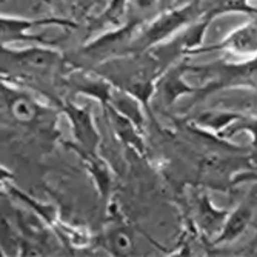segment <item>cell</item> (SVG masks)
I'll return each mask as SVG.
<instances>
[{
    "instance_id": "obj_6",
    "label": "cell",
    "mask_w": 257,
    "mask_h": 257,
    "mask_svg": "<svg viewBox=\"0 0 257 257\" xmlns=\"http://www.w3.org/2000/svg\"><path fill=\"white\" fill-rule=\"evenodd\" d=\"M214 51H226L237 56H257V17H251V20L232 30L220 42L199 46L190 56H199Z\"/></svg>"
},
{
    "instance_id": "obj_1",
    "label": "cell",
    "mask_w": 257,
    "mask_h": 257,
    "mask_svg": "<svg viewBox=\"0 0 257 257\" xmlns=\"http://www.w3.org/2000/svg\"><path fill=\"white\" fill-rule=\"evenodd\" d=\"M66 66L63 54L48 45H30L27 48H11L2 45V79L16 77L22 82L54 80Z\"/></svg>"
},
{
    "instance_id": "obj_4",
    "label": "cell",
    "mask_w": 257,
    "mask_h": 257,
    "mask_svg": "<svg viewBox=\"0 0 257 257\" xmlns=\"http://www.w3.org/2000/svg\"><path fill=\"white\" fill-rule=\"evenodd\" d=\"M62 27V28H76V23L68 19L57 17H43V19H23V17H11L2 14L0 17V31H2V45H13L20 42H31L50 45L42 36L34 34V28L37 27Z\"/></svg>"
},
{
    "instance_id": "obj_3",
    "label": "cell",
    "mask_w": 257,
    "mask_h": 257,
    "mask_svg": "<svg viewBox=\"0 0 257 257\" xmlns=\"http://www.w3.org/2000/svg\"><path fill=\"white\" fill-rule=\"evenodd\" d=\"M188 71L203 82L196 92L203 96L223 88H257V56L240 63L216 62L202 66H188Z\"/></svg>"
},
{
    "instance_id": "obj_14",
    "label": "cell",
    "mask_w": 257,
    "mask_h": 257,
    "mask_svg": "<svg viewBox=\"0 0 257 257\" xmlns=\"http://www.w3.org/2000/svg\"><path fill=\"white\" fill-rule=\"evenodd\" d=\"M229 211L225 209H217L214 203L209 202L208 197H202L199 202V225L208 236H219L225 225Z\"/></svg>"
},
{
    "instance_id": "obj_19",
    "label": "cell",
    "mask_w": 257,
    "mask_h": 257,
    "mask_svg": "<svg viewBox=\"0 0 257 257\" xmlns=\"http://www.w3.org/2000/svg\"><path fill=\"white\" fill-rule=\"evenodd\" d=\"M185 2H188V0H176V5H180V4H185Z\"/></svg>"
},
{
    "instance_id": "obj_16",
    "label": "cell",
    "mask_w": 257,
    "mask_h": 257,
    "mask_svg": "<svg viewBox=\"0 0 257 257\" xmlns=\"http://www.w3.org/2000/svg\"><path fill=\"white\" fill-rule=\"evenodd\" d=\"M128 0H109L105 11L100 16V23H114L123 17Z\"/></svg>"
},
{
    "instance_id": "obj_13",
    "label": "cell",
    "mask_w": 257,
    "mask_h": 257,
    "mask_svg": "<svg viewBox=\"0 0 257 257\" xmlns=\"http://www.w3.org/2000/svg\"><path fill=\"white\" fill-rule=\"evenodd\" d=\"M223 14L257 17V8L251 5V0H203V17L214 20Z\"/></svg>"
},
{
    "instance_id": "obj_12",
    "label": "cell",
    "mask_w": 257,
    "mask_h": 257,
    "mask_svg": "<svg viewBox=\"0 0 257 257\" xmlns=\"http://www.w3.org/2000/svg\"><path fill=\"white\" fill-rule=\"evenodd\" d=\"M77 154L82 157L85 165L88 167V171L91 173V177L94 180L102 197L106 199L112 190V185H114V173H112L111 167L97 153L77 151Z\"/></svg>"
},
{
    "instance_id": "obj_18",
    "label": "cell",
    "mask_w": 257,
    "mask_h": 257,
    "mask_svg": "<svg viewBox=\"0 0 257 257\" xmlns=\"http://www.w3.org/2000/svg\"><path fill=\"white\" fill-rule=\"evenodd\" d=\"M176 5V0H159V8L160 10H168Z\"/></svg>"
},
{
    "instance_id": "obj_5",
    "label": "cell",
    "mask_w": 257,
    "mask_h": 257,
    "mask_svg": "<svg viewBox=\"0 0 257 257\" xmlns=\"http://www.w3.org/2000/svg\"><path fill=\"white\" fill-rule=\"evenodd\" d=\"M62 109L71 123L73 136L76 140V145H71L74 151H86V153H97L100 145V134L92 119V114L88 108L79 106L71 100H66L62 103Z\"/></svg>"
},
{
    "instance_id": "obj_17",
    "label": "cell",
    "mask_w": 257,
    "mask_h": 257,
    "mask_svg": "<svg viewBox=\"0 0 257 257\" xmlns=\"http://www.w3.org/2000/svg\"><path fill=\"white\" fill-rule=\"evenodd\" d=\"M136 5L140 11L151 10L153 7L159 5V0H136Z\"/></svg>"
},
{
    "instance_id": "obj_2",
    "label": "cell",
    "mask_w": 257,
    "mask_h": 257,
    "mask_svg": "<svg viewBox=\"0 0 257 257\" xmlns=\"http://www.w3.org/2000/svg\"><path fill=\"white\" fill-rule=\"evenodd\" d=\"M202 17L203 0H188L168 10H162L150 22H142L130 43L128 54H139L154 48Z\"/></svg>"
},
{
    "instance_id": "obj_15",
    "label": "cell",
    "mask_w": 257,
    "mask_h": 257,
    "mask_svg": "<svg viewBox=\"0 0 257 257\" xmlns=\"http://www.w3.org/2000/svg\"><path fill=\"white\" fill-rule=\"evenodd\" d=\"M106 243L114 255H126V254H131L134 249L133 234L128 228L111 229L106 239Z\"/></svg>"
},
{
    "instance_id": "obj_10",
    "label": "cell",
    "mask_w": 257,
    "mask_h": 257,
    "mask_svg": "<svg viewBox=\"0 0 257 257\" xmlns=\"http://www.w3.org/2000/svg\"><path fill=\"white\" fill-rule=\"evenodd\" d=\"M255 206H257L255 194H251L239 203V206L234 211H229L220 234L216 237V243H231L236 239H239L246 231L248 225L251 223L255 214Z\"/></svg>"
},
{
    "instance_id": "obj_7",
    "label": "cell",
    "mask_w": 257,
    "mask_h": 257,
    "mask_svg": "<svg viewBox=\"0 0 257 257\" xmlns=\"http://www.w3.org/2000/svg\"><path fill=\"white\" fill-rule=\"evenodd\" d=\"M140 25H142L140 19H133L128 23H125V25L119 27L117 30L109 31L97 37L96 40H92L91 43H86L83 46V53L96 57L102 56L106 57V60L112 57L126 56L130 50V43Z\"/></svg>"
},
{
    "instance_id": "obj_8",
    "label": "cell",
    "mask_w": 257,
    "mask_h": 257,
    "mask_svg": "<svg viewBox=\"0 0 257 257\" xmlns=\"http://www.w3.org/2000/svg\"><path fill=\"white\" fill-rule=\"evenodd\" d=\"M2 103L19 123L31 125L42 115V105L27 92L14 89L7 80H2Z\"/></svg>"
},
{
    "instance_id": "obj_11",
    "label": "cell",
    "mask_w": 257,
    "mask_h": 257,
    "mask_svg": "<svg viewBox=\"0 0 257 257\" xmlns=\"http://www.w3.org/2000/svg\"><path fill=\"white\" fill-rule=\"evenodd\" d=\"M105 111H106V117L111 123V128L114 130V134L117 136V139L120 140V142L128 145L136 153L144 154L145 153V142L142 139V134H140V130L142 128H139L131 119L125 117L123 114L115 111L109 105H105Z\"/></svg>"
},
{
    "instance_id": "obj_9",
    "label": "cell",
    "mask_w": 257,
    "mask_h": 257,
    "mask_svg": "<svg viewBox=\"0 0 257 257\" xmlns=\"http://www.w3.org/2000/svg\"><path fill=\"white\" fill-rule=\"evenodd\" d=\"M63 82L77 94L91 96L99 100L103 106L109 102L114 85L103 77L100 73H86V71H73L63 76Z\"/></svg>"
}]
</instances>
